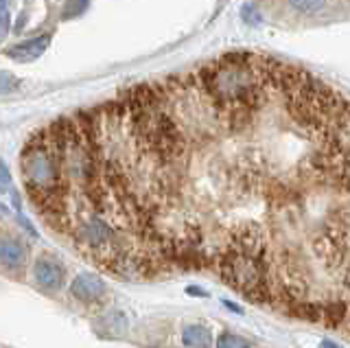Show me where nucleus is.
<instances>
[{"instance_id":"4468645a","label":"nucleus","mask_w":350,"mask_h":348,"mask_svg":"<svg viewBox=\"0 0 350 348\" xmlns=\"http://www.w3.org/2000/svg\"><path fill=\"white\" fill-rule=\"evenodd\" d=\"M11 187H14V180H11V171H9V167L5 165V162L0 160V193H9Z\"/></svg>"},{"instance_id":"6ab92c4d","label":"nucleus","mask_w":350,"mask_h":348,"mask_svg":"<svg viewBox=\"0 0 350 348\" xmlns=\"http://www.w3.org/2000/svg\"><path fill=\"white\" fill-rule=\"evenodd\" d=\"M320 348H342V346H339L337 342H333V340H322Z\"/></svg>"},{"instance_id":"f8f14e48","label":"nucleus","mask_w":350,"mask_h":348,"mask_svg":"<svg viewBox=\"0 0 350 348\" xmlns=\"http://www.w3.org/2000/svg\"><path fill=\"white\" fill-rule=\"evenodd\" d=\"M241 20H243L245 25H250V27H258V25H262V16H260V12L254 7V5H250V3H245L243 7H241Z\"/></svg>"},{"instance_id":"dca6fc26","label":"nucleus","mask_w":350,"mask_h":348,"mask_svg":"<svg viewBox=\"0 0 350 348\" xmlns=\"http://www.w3.org/2000/svg\"><path fill=\"white\" fill-rule=\"evenodd\" d=\"M186 293H189V296H200V298H208V291H206V289H202V287H195V285L186 287Z\"/></svg>"},{"instance_id":"f257e3e1","label":"nucleus","mask_w":350,"mask_h":348,"mask_svg":"<svg viewBox=\"0 0 350 348\" xmlns=\"http://www.w3.org/2000/svg\"><path fill=\"white\" fill-rule=\"evenodd\" d=\"M20 169L25 178V189L40 213H46L64 193V173L59 149L51 127L40 129L31 136L22 149Z\"/></svg>"},{"instance_id":"7ed1b4c3","label":"nucleus","mask_w":350,"mask_h":348,"mask_svg":"<svg viewBox=\"0 0 350 348\" xmlns=\"http://www.w3.org/2000/svg\"><path fill=\"white\" fill-rule=\"evenodd\" d=\"M33 282L36 287L42 289L44 293H57L62 291L66 282V267L59 258H55L53 254H42L33 263Z\"/></svg>"},{"instance_id":"f3484780","label":"nucleus","mask_w":350,"mask_h":348,"mask_svg":"<svg viewBox=\"0 0 350 348\" xmlns=\"http://www.w3.org/2000/svg\"><path fill=\"white\" fill-rule=\"evenodd\" d=\"M0 25H9V12H7V5L5 0H0Z\"/></svg>"},{"instance_id":"9d476101","label":"nucleus","mask_w":350,"mask_h":348,"mask_svg":"<svg viewBox=\"0 0 350 348\" xmlns=\"http://www.w3.org/2000/svg\"><path fill=\"white\" fill-rule=\"evenodd\" d=\"M105 324H107V331L112 333V335H120V333H125L127 331V315L123 311H112V313H107V318H105Z\"/></svg>"},{"instance_id":"423d86ee","label":"nucleus","mask_w":350,"mask_h":348,"mask_svg":"<svg viewBox=\"0 0 350 348\" xmlns=\"http://www.w3.org/2000/svg\"><path fill=\"white\" fill-rule=\"evenodd\" d=\"M348 313H350V300L344 296H335V298H328L322 300V322L326 326H335L344 324L348 320Z\"/></svg>"},{"instance_id":"f03ea898","label":"nucleus","mask_w":350,"mask_h":348,"mask_svg":"<svg viewBox=\"0 0 350 348\" xmlns=\"http://www.w3.org/2000/svg\"><path fill=\"white\" fill-rule=\"evenodd\" d=\"M68 293L75 302L83 304V307H101L109 298V289L105 280H101L92 271H81L70 280Z\"/></svg>"},{"instance_id":"1a4fd4ad","label":"nucleus","mask_w":350,"mask_h":348,"mask_svg":"<svg viewBox=\"0 0 350 348\" xmlns=\"http://www.w3.org/2000/svg\"><path fill=\"white\" fill-rule=\"evenodd\" d=\"M217 348H254V346H252L245 337L224 331V333H219V337H217Z\"/></svg>"},{"instance_id":"39448f33","label":"nucleus","mask_w":350,"mask_h":348,"mask_svg":"<svg viewBox=\"0 0 350 348\" xmlns=\"http://www.w3.org/2000/svg\"><path fill=\"white\" fill-rule=\"evenodd\" d=\"M51 44V38L49 36H42V38H33V40H27V42H20V44H14L5 51V55L16 59V62H33L38 59L44 51L49 49Z\"/></svg>"},{"instance_id":"6e6552de","label":"nucleus","mask_w":350,"mask_h":348,"mask_svg":"<svg viewBox=\"0 0 350 348\" xmlns=\"http://www.w3.org/2000/svg\"><path fill=\"white\" fill-rule=\"evenodd\" d=\"M289 315L300 320H309V322H322V300H295L291 307L287 309Z\"/></svg>"},{"instance_id":"a211bd4d","label":"nucleus","mask_w":350,"mask_h":348,"mask_svg":"<svg viewBox=\"0 0 350 348\" xmlns=\"http://www.w3.org/2000/svg\"><path fill=\"white\" fill-rule=\"evenodd\" d=\"M224 304L230 309V311H234V313H243V307H239V304L234 302H230V300H224Z\"/></svg>"},{"instance_id":"2eb2a0df","label":"nucleus","mask_w":350,"mask_h":348,"mask_svg":"<svg viewBox=\"0 0 350 348\" xmlns=\"http://www.w3.org/2000/svg\"><path fill=\"white\" fill-rule=\"evenodd\" d=\"M18 222H20V226H25V230H27V232H29L31 237H36V235H38V232H36V228H33V226L29 224V219H27V217L22 215V213L18 215Z\"/></svg>"},{"instance_id":"9b49d317","label":"nucleus","mask_w":350,"mask_h":348,"mask_svg":"<svg viewBox=\"0 0 350 348\" xmlns=\"http://www.w3.org/2000/svg\"><path fill=\"white\" fill-rule=\"evenodd\" d=\"M289 5L300 14H317L322 12L324 0H289Z\"/></svg>"},{"instance_id":"20e7f679","label":"nucleus","mask_w":350,"mask_h":348,"mask_svg":"<svg viewBox=\"0 0 350 348\" xmlns=\"http://www.w3.org/2000/svg\"><path fill=\"white\" fill-rule=\"evenodd\" d=\"M29 260V245L16 235H0V267L18 274Z\"/></svg>"},{"instance_id":"0eeeda50","label":"nucleus","mask_w":350,"mask_h":348,"mask_svg":"<svg viewBox=\"0 0 350 348\" xmlns=\"http://www.w3.org/2000/svg\"><path fill=\"white\" fill-rule=\"evenodd\" d=\"M182 344L186 348H211L213 346V333L204 324H189L182 331Z\"/></svg>"},{"instance_id":"ddd939ff","label":"nucleus","mask_w":350,"mask_h":348,"mask_svg":"<svg viewBox=\"0 0 350 348\" xmlns=\"http://www.w3.org/2000/svg\"><path fill=\"white\" fill-rule=\"evenodd\" d=\"M20 88V79L16 75H11L7 70H0V94H7V92H14Z\"/></svg>"}]
</instances>
